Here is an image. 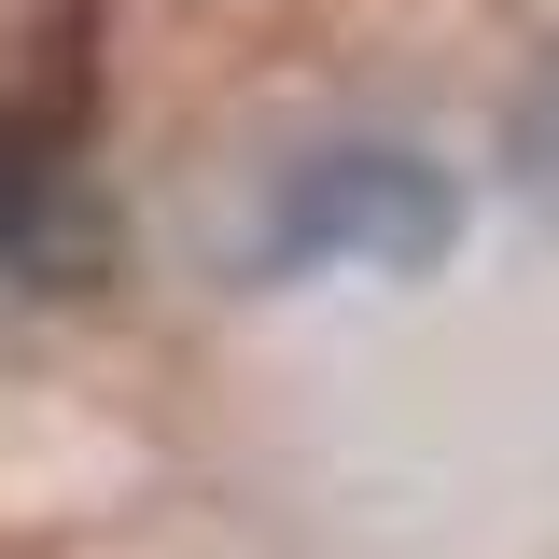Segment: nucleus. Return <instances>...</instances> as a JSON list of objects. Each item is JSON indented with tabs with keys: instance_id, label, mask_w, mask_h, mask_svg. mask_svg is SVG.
Returning a JSON list of instances; mask_svg holds the SVG:
<instances>
[{
	"instance_id": "f03ea898",
	"label": "nucleus",
	"mask_w": 559,
	"mask_h": 559,
	"mask_svg": "<svg viewBox=\"0 0 559 559\" xmlns=\"http://www.w3.org/2000/svg\"><path fill=\"white\" fill-rule=\"evenodd\" d=\"M532 168H546V197H559V98L532 112Z\"/></svg>"
},
{
	"instance_id": "7ed1b4c3",
	"label": "nucleus",
	"mask_w": 559,
	"mask_h": 559,
	"mask_svg": "<svg viewBox=\"0 0 559 559\" xmlns=\"http://www.w3.org/2000/svg\"><path fill=\"white\" fill-rule=\"evenodd\" d=\"M14 224H28V168L0 154V238H14Z\"/></svg>"
},
{
	"instance_id": "f257e3e1",
	"label": "nucleus",
	"mask_w": 559,
	"mask_h": 559,
	"mask_svg": "<svg viewBox=\"0 0 559 559\" xmlns=\"http://www.w3.org/2000/svg\"><path fill=\"white\" fill-rule=\"evenodd\" d=\"M448 238H462V197H448V168H419V154H308L266 197V266L419 280V266H448Z\"/></svg>"
}]
</instances>
